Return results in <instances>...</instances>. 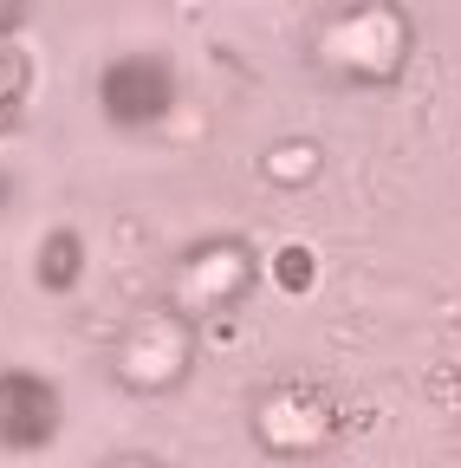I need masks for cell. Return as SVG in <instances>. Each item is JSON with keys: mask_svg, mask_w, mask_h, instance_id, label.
Here are the masks:
<instances>
[{"mask_svg": "<svg viewBox=\"0 0 461 468\" xmlns=\"http://www.w3.org/2000/svg\"><path fill=\"white\" fill-rule=\"evenodd\" d=\"M52 430V397L39 378H0V436L7 442H39Z\"/></svg>", "mask_w": 461, "mask_h": 468, "instance_id": "6da1fadb", "label": "cell"}, {"mask_svg": "<svg viewBox=\"0 0 461 468\" xmlns=\"http://www.w3.org/2000/svg\"><path fill=\"white\" fill-rule=\"evenodd\" d=\"M306 273H312V261H306V254H279V280H286V286L306 280Z\"/></svg>", "mask_w": 461, "mask_h": 468, "instance_id": "3957f363", "label": "cell"}, {"mask_svg": "<svg viewBox=\"0 0 461 468\" xmlns=\"http://www.w3.org/2000/svg\"><path fill=\"white\" fill-rule=\"evenodd\" d=\"M72 261H79V254H72V241H52V254H46V280H52V286H59Z\"/></svg>", "mask_w": 461, "mask_h": 468, "instance_id": "7a4b0ae2", "label": "cell"}]
</instances>
